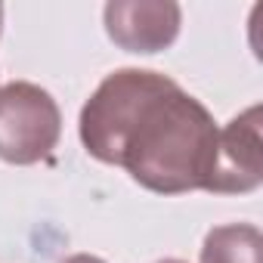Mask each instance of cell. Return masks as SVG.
Returning a JSON list of instances; mask_svg holds the SVG:
<instances>
[{"label": "cell", "mask_w": 263, "mask_h": 263, "mask_svg": "<svg viewBox=\"0 0 263 263\" xmlns=\"http://www.w3.org/2000/svg\"><path fill=\"white\" fill-rule=\"evenodd\" d=\"M220 127L201 99L180 84L146 105L121 152L130 180L158 195H183L208 186Z\"/></svg>", "instance_id": "cell-1"}, {"label": "cell", "mask_w": 263, "mask_h": 263, "mask_svg": "<svg viewBox=\"0 0 263 263\" xmlns=\"http://www.w3.org/2000/svg\"><path fill=\"white\" fill-rule=\"evenodd\" d=\"M177 81L152 68H118L99 81L78 118V137L90 158L102 164H121L124 143L152 99L171 90Z\"/></svg>", "instance_id": "cell-2"}, {"label": "cell", "mask_w": 263, "mask_h": 263, "mask_svg": "<svg viewBox=\"0 0 263 263\" xmlns=\"http://www.w3.org/2000/svg\"><path fill=\"white\" fill-rule=\"evenodd\" d=\"M62 137V111L50 90L31 81L0 87V161L28 167L53 155Z\"/></svg>", "instance_id": "cell-3"}, {"label": "cell", "mask_w": 263, "mask_h": 263, "mask_svg": "<svg viewBox=\"0 0 263 263\" xmlns=\"http://www.w3.org/2000/svg\"><path fill=\"white\" fill-rule=\"evenodd\" d=\"M260 105H248L217 134V155L204 192L214 195H245L263 183L260 158Z\"/></svg>", "instance_id": "cell-4"}, {"label": "cell", "mask_w": 263, "mask_h": 263, "mask_svg": "<svg viewBox=\"0 0 263 263\" xmlns=\"http://www.w3.org/2000/svg\"><path fill=\"white\" fill-rule=\"evenodd\" d=\"M102 25L115 47L152 56L180 37L183 10L174 0H111L102 7Z\"/></svg>", "instance_id": "cell-5"}, {"label": "cell", "mask_w": 263, "mask_h": 263, "mask_svg": "<svg viewBox=\"0 0 263 263\" xmlns=\"http://www.w3.org/2000/svg\"><path fill=\"white\" fill-rule=\"evenodd\" d=\"M260 251L263 235L254 223H223L204 235L198 263H260Z\"/></svg>", "instance_id": "cell-6"}, {"label": "cell", "mask_w": 263, "mask_h": 263, "mask_svg": "<svg viewBox=\"0 0 263 263\" xmlns=\"http://www.w3.org/2000/svg\"><path fill=\"white\" fill-rule=\"evenodd\" d=\"M62 263H105V260L96 257V254H71V257H65Z\"/></svg>", "instance_id": "cell-7"}, {"label": "cell", "mask_w": 263, "mask_h": 263, "mask_svg": "<svg viewBox=\"0 0 263 263\" xmlns=\"http://www.w3.org/2000/svg\"><path fill=\"white\" fill-rule=\"evenodd\" d=\"M155 263H186V260H177V257H164V260H155Z\"/></svg>", "instance_id": "cell-8"}, {"label": "cell", "mask_w": 263, "mask_h": 263, "mask_svg": "<svg viewBox=\"0 0 263 263\" xmlns=\"http://www.w3.org/2000/svg\"><path fill=\"white\" fill-rule=\"evenodd\" d=\"M0 34H4V7H0Z\"/></svg>", "instance_id": "cell-9"}]
</instances>
